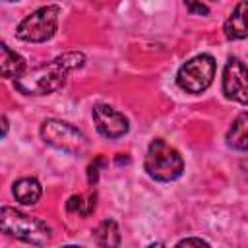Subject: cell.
Here are the masks:
<instances>
[{
    "instance_id": "1",
    "label": "cell",
    "mask_w": 248,
    "mask_h": 248,
    "mask_svg": "<svg viewBox=\"0 0 248 248\" xmlns=\"http://www.w3.org/2000/svg\"><path fill=\"white\" fill-rule=\"evenodd\" d=\"M85 64V54L83 52H64L56 56L54 60L21 74L16 78V89L21 91L23 95H48L60 89L68 78L70 72L81 68Z\"/></svg>"
},
{
    "instance_id": "2",
    "label": "cell",
    "mask_w": 248,
    "mask_h": 248,
    "mask_svg": "<svg viewBox=\"0 0 248 248\" xmlns=\"http://www.w3.org/2000/svg\"><path fill=\"white\" fill-rule=\"evenodd\" d=\"M145 172L159 182H170L176 180L182 170H184V159L178 153V149H174L172 145H169L165 140L157 138L149 143V149L145 153V161H143Z\"/></svg>"
},
{
    "instance_id": "3",
    "label": "cell",
    "mask_w": 248,
    "mask_h": 248,
    "mask_svg": "<svg viewBox=\"0 0 248 248\" xmlns=\"http://www.w3.org/2000/svg\"><path fill=\"white\" fill-rule=\"evenodd\" d=\"M0 229L10 236H16L23 242L37 244V246H43L50 240V229L46 227L45 221L29 217L8 205L0 209Z\"/></svg>"
},
{
    "instance_id": "4",
    "label": "cell",
    "mask_w": 248,
    "mask_h": 248,
    "mask_svg": "<svg viewBox=\"0 0 248 248\" xmlns=\"http://www.w3.org/2000/svg\"><path fill=\"white\" fill-rule=\"evenodd\" d=\"M60 6H43L29 14L16 29V37L25 43H45L58 29Z\"/></svg>"
},
{
    "instance_id": "5",
    "label": "cell",
    "mask_w": 248,
    "mask_h": 248,
    "mask_svg": "<svg viewBox=\"0 0 248 248\" xmlns=\"http://www.w3.org/2000/svg\"><path fill=\"white\" fill-rule=\"evenodd\" d=\"M215 60L211 54H198L180 66L176 74V83L186 93H202L205 91L215 78Z\"/></svg>"
},
{
    "instance_id": "6",
    "label": "cell",
    "mask_w": 248,
    "mask_h": 248,
    "mask_svg": "<svg viewBox=\"0 0 248 248\" xmlns=\"http://www.w3.org/2000/svg\"><path fill=\"white\" fill-rule=\"evenodd\" d=\"M41 138L54 149H60L72 155L81 153L87 145V140L81 130H78L70 122L56 120V118H48L41 124Z\"/></svg>"
},
{
    "instance_id": "7",
    "label": "cell",
    "mask_w": 248,
    "mask_h": 248,
    "mask_svg": "<svg viewBox=\"0 0 248 248\" xmlns=\"http://www.w3.org/2000/svg\"><path fill=\"white\" fill-rule=\"evenodd\" d=\"M223 93L242 105H248V68L238 58H229L223 70Z\"/></svg>"
},
{
    "instance_id": "8",
    "label": "cell",
    "mask_w": 248,
    "mask_h": 248,
    "mask_svg": "<svg viewBox=\"0 0 248 248\" xmlns=\"http://www.w3.org/2000/svg\"><path fill=\"white\" fill-rule=\"evenodd\" d=\"M93 122H95L97 132L101 136L108 138V140L122 138L130 128L128 118L122 112H118L116 108H112L108 105H103V103L93 107Z\"/></svg>"
},
{
    "instance_id": "9",
    "label": "cell",
    "mask_w": 248,
    "mask_h": 248,
    "mask_svg": "<svg viewBox=\"0 0 248 248\" xmlns=\"http://www.w3.org/2000/svg\"><path fill=\"white\" fill-rule=\"evenodd\" d=\"M223 29H225V37L231 41L248 39V0L236 4V8L227 17Z\"/></svg>"
},
{
    "instance_id": "10",
    "label": "cell",
    "mask_w": 248,
    "mask_h": 248,
    "mask_svg": "<svg viewBox=\"0 0 248 248\" xmlns=\"http://www.w3.org/2000/svg\"><path fill=\"white\" fill-rule=\"evenodd\" d=\"M227 143L232 147V149H238V151H248V112H240L229 132H227Z\"/></svg>"
},
{
    "instance_id": "11",
    "label": "cell",
    "mask_w": 248,
    "mask_h": 248,
    "mask_svg": "<svg viewBox=\"0 0 248 248\" xmlns=\"http://www.w3.org/2000/svg\"><path fill=\"white\" fill-rule=\"evenodd\" d=\"M25 70V60L14 52L6 43L0 45V72L2 78H19Z\"/></svg>"
},
{
    "instance_id": "12",
    "label": "cell",
    "mask_w": 248,
    "mask_h": 248,
    "mask_svg": "<svg viewBox=\"0 0 248 248\" xmlns=\"http://www.w3.org/2000/svg\"><path fill=\"white\" fill-rule=\"evenodd\" d=\"M41 194H43V188H41V184H39V180L37 178H19L16 184H14V196H16V200L19 202V203H23V205H33V203H37L39 202V198H41Z\"/></svg>"
},
{
    "instance_id": "13",
    "label": "cell",
    "mask_w": 248,
    "mask_h": 248,
    "mask_svg": "<svg viewBox=\"0 0 248 248\" xmlns=\"http://www.w3.org/2000/svg\"><path fill=\"white\" fill-rule=\"evenodd\" d=\"M95 242L99 246H118L120 244V232H118V225L112 219H105L97 225V229L93 231Z\"/></svg>"
},
{
    "instance_id": "14",
    "label": "cell",
    "mask_w": 248,
    "mask_h": 248,
    "mask_svg": "<svg viewBox=\"0 0 248 248\" xmlns=\"http://www.w3.org/2000/svg\"><path fill=\"white\" fill-rule=\"evenodd\" d=\"M95 200H97V194L95 192H91L87 196L78 194V196H72L66 202V209L70 213H78L81 217H87V215H91L95 211Z\"/></svg>"
},
{
    "instance_id": "15",
    "label": "cell",
    "mask_w": 248,
    "mask_h": 248,
    "mask_svg": "<svg viewBox=\"0 0 248 248\" xmlns=\"http://www.w3.org/2000/svg\"><path fill=\"white\" fill-rule=\"evenodd\" d=\"M184 6L190 14H196V16H207L209 14V8L202 0H184Z\"/></svg>"
},
{
    "instance_id": "16",
    "label": "cell",
    "mask_w": 248,
    "mask_h": 248,
    "mask_svg": "<svg viewBox=\"0 0 248 248\" xmlns=\"http://www.w3.org/2000/svg\"><path fill=\"white\" fill-rule=\"evenodd\" d=\"M103 163H105V159H103V157H97V159L87 167V180H89L91 186L97 184V180H99V167H101Z\"/></svg>"
},
{
    "instance_id": "17",
    "label": "cell",
    "mask_w": 248,
    "mask_h": 248,
    "mask_svg": "<svg viewBox=\"0 0 248 248\" xmlns=\"http://www.w3.org/2000/svg\"><path fill=\"white\" fill-rule=\"evenodd\" d=\"M178 246H209V242H205L202 238H182L178 242Z\"/></svg>"
},
{
    "instance_id": "18",
    "label": "cell",
    "mask_w": 248,
    "mask_h": 248,
    "mask_svg": "<svg viewBox=\"0 0 248 248\" xmlns=\"http://www.w3.org/2000/svg\"><path fill=\"white\" fill-rule=\"evenodd\" d=\"M6 134H8V118L2 116V136H6Z\"/></svg>"
},
{
    "instance_id": "19",
    "label": "cell",
    "mask_w": 248,
    "mask_h": 248,
    "mask_svg": "<svg viewBox=\"0 0 248 248\" xmlns=\"http://www.w3.org/2000/svg\"><path fill=\"white\" fill-rule=\"evenodd\" d=\"M8 2H17V0H8Z\"/></svg>"
},
{
    "instance_id": "20",
    "label": "cell",
    "mask_w": 248,
    "mask_h": 248,
    "mask_svg": "<svg viewBox=\"0 0 248 248\" xmlns=\"http://www.w3.org/2000/svg\"><path fill=\"white\" fill-rule=\"evenodd\" d=\"M209 2H215V0H209Z\"/></svg>"
}]
</instances>
